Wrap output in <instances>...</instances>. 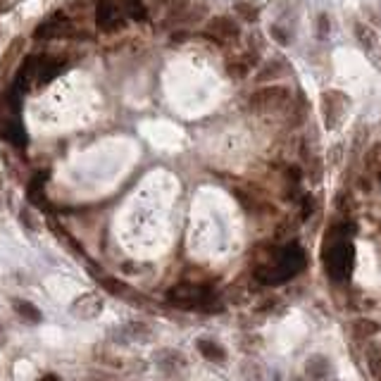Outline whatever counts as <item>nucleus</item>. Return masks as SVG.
<instances>
[{"instance_id":"obj_4","label":"nucleus","mask_w":381,"mask_h":381,"mask_svg":"<svg viewBox=\"0 0 381 381\" xmlns=\"http://www.w3.org/2000/svg\"><path fill=\"white\" fill-rule=\"evenodd\" d=\"M65 70V60L62 58H53V55H36V58H27L24 65L20 67V74H17L15 86L20 91L31 89V86H43L48 84L53 77Z\"/></svg>"},{"instance_id":"obj_19","label":"nucleus","mask_w":381,"mask_h":381,"mask_svg":"<svg viewBox=\"0 0 381 381\" xmlns=\"http://www.w3.org/2000/svg\"><path fill=\"white\" fill-rule=\"evenodd\" d=\"M29 201L34 205H41V208H46V196H43V174L41 177H34L29 184Z\"/></svg>"},{"instance_id":"obj_8","label":"nucleus","mask_w":381,"mask_h":381,"mask_svg":"<svg viewBox=\"0 0 381 381\" xmlns=\"http://www.w3.org/2000/svg\"><path fill=\"white\" fill-rule=\"evenodd\" d=\"M205 31H208L210 39H215L217 43H222V46H227V43L236 41L241 36V27H239V24L231 20V17H224V15L212 17Z\"/></svg>"},{"instance_id":"obj_17","label":"nucleus","mask_w":381,"mask_h":381,"mask_svg":"<svg viewBox=\"0 0 381 381\" xmlns=\"http://www.w3.org/2000/svg\"><path fill=\"white\" fill-rule=\"evenodd\" d=\"M234 10L241 20L246 22H255L260 17V5L258 3H248V0H236L234 3Z\"/></svg>"},{"instance_id":"obj_1","label":"nucleus","mask_w":381,"mask_h":381,"mask_svg":"<svg viewBox=\"0 0 381 381\" xmlns=\"http://www.w3.org/2000/svg\"><path fill=\"white\" fill-rule=\"evenodd\" d=\"M305 265V255L298 246H270L255 253L253 274L262 284H281V281L296 277Z\"/></svg>"},{"instance_id":"obj_3","label":"nucleus","mask_w":381,"mask_h":381,"mask_svg":"<svg viewBox=\"0 0 381 381\" xmlns=\"http://www.w3.org/2000/svg\"><path fill=\"white\" fill-rule=\"evenodd\" d=\"M22 91L17 86H10L0 93V139L12 143V146H24L27 134H24L20 110H22Z\"/></svg>"},{"instance_id":"obj_2","label":"nucleus","mask_w":381,"mask_h":381,"mask_svg":"<svg viewBox=\"0 0 381 381\" xmlns=\"http://www.w3.org/2000/svg\"><path fill=\"white\" fill-rule=\"evenodd\" d=\"M324 265L336 281L346 279L353 270V243L348 241L346 227H334L327 231V248H324Z\"/></svg>"},{"instance_id":"obj_22","label":"nucleus","mask_w":381,"mask_h":381,"mask_svg":"<svg viewBox=\"0 0 381 381\" xmlns=\"http://www.w3.org/2000/svg\"><path fill=\"white\" fill-rule=\"evenodd\" d=\"M377 331H379V327L370 320H362V322L355 324V334L358 336H370V334H377Z\"/></svg>"},{"instance_id":"obj_23","label":"nucleus","mask_w":381,"mask_h":381,"mask_svg":"<svg viewBox=\"0 0 381 381\" xmlns=\"http://www.w3.org/2000/svg\"><path fill=\"white\" fill-rule=\"evenodd\" d=\"M329 31H331L329 17H327V15H320V17H317V34H320V39H327Z\"/></svg>"},{"instance_id":"obj_6","label":"nucleus","mask_w":381,"mask_h":381,"mask_svg":"<svg viewBox=\"0 0 381 381\" xmlns=\"http://www.w3.org/2000/svg\"><path fill=\"white\" fill-rule=\"evenodd\" d=\"M291 101L293 96L286 86H265L251 96V110L262 112V115H274V112L289 108Z\"/></svg>"},{"instance_id":"obj_21","label":"nucleus","mask_w":381,"mask_h":381,"mask_svg":"<svg viewBox=\"0 0 381 381\" xmlns=\"http://www.w3.org/2000/svg\"><path fill=\"white\" fill-rule=\"evenodd\" d=\"M365 167L370 172H381V143L372 146L365 155Z\"/></svg>"},{"instance_id":"obj_13","label":"nucleus","mask_w":381,"mask_h":381,"mask_svg":"<svg viewBox=\"0 0 381 381\" xmlns=\"http://www.w3.org/2000/svg\"><path fill=\"white\" fill-rule=\"evenodd\" d=\"M198 351H201L203 358L210 360V362H224V360H227V351H224L220 343L212 341V339H198Z\"/></svg>"},{"instance_id":"obj_20","label":"nucleus","mask_w":381,"mask_h":381,"mask_svg":"<svg viewBox=\"0 0 381 381\" xmlns=\"http://www.w3.org/2000/svg\"><path fill=\"white\" fill-rule=\"evenodd\" d=\"M355 36L365 48H374V43H377V31L370 29L367 24H355Z\"/></svg>"},{"instance_id":"obj_16","label":"nucleus","mask_w":381,"mask_h":381,"mask_svg":"<svg viewBox=\"0 0 381 381\" xmlns=\"http://www.w3.org/2000/svg\"><path fill=\"white\" fill-rule=\"evenodd\" d=\"M286 110H289V124H291V127L303 124L305 117H308V103L303 101V96L298 98V101H291V105Z\"/></svg>"},{"instance_id":"obj_12","label":"nucleus","mask_w":381,"mask_h":381,"mask_svg":"<svg viewBox=\"0 0 381 381\" xmlns=\"http://www.w3.org/2000/svg\"><path fill=\"white\" fill-rule=\"evenodd\" d=\"M158 360H160V365L165 367V372L172 374V377H177V372L186 370V360L179 351H162Z\"/></svg>"},{"instance_id":"obj_15","label":"nucleus","mask_w":381,"mask_h":381,"mask_svg":"<svg viewBox=\"0 0 381 381\" xmlns=\"http://www.w3.org/2000/svg\"><path fill=\"white\" fill-rule=\"evenodd\" d=\"M329 362L327 358H322V355H312V358L308 360V365H305V372H308V377L310 379H315V381H324L329 377Z\"/></svg>"},{"instance_id":"obj_5","label":"nucleus","mask_w":381,"mask_h":381,"mask_svg":"<svg viewBox=\"0 0 381 381\" xmlns=\"http://www.w3.org/2000/svg\"><path fill=\"white\" fill-rule=\"evenodd\" d=\"M172 305H177L181 310H212V301H215V293L201 281H181L179 286L167 293Z\"/></svg>"},{"instance_id":"obj_11","label":"nucleus","mask_w":381,"mask_h":381,"mask_svg":"<svg viewBox=\"0 0 381 381\" xmlns=\"http://www.w3.org/2000/svg\"><path fill=\"white\" fill-rule=\"evenodd\" d=\"M255 65V55H241V58H231L227 62V74L234 81H241V79H246L248 74H251V67Z\"/></svg>"},{"instance_id":"obj_10","label":"nucleus","mask_w":381,"mask_h":381,"mask_svg":"<svg viewBox=\"0 0 381 381\" xmlns=\"http://www.w3.org/2000/svg\"><path fill=\"white\" fill-rule=\"evenodd\" d=\"M24 39H15L10 43V48L5 51V55L0 58V79H8L10 77V72H12V67L20 62V55L24 51Z\"/></svg>"},{"instance_id":"obj_7","label":"nucleus","mask_w":381,"mask_h":381,"mask_svg":"<svg viewBox=\"0 0 381 381\" xmlns=\"http://www.w3.org/2000/svg\"><path fill=\"white\" fill-rule=\"evenodd\" d=\"M348 110V96L341 91H327L322 96V115L327 129H336Z\"/></svg>"},{"instance_id":"obj_24","label":"nucleus","mask_w":381,"mask_h":381,"mask_svg":"<svg viewBox=\"0 0 381 381\" xmlns=\"http://www.w3.org/2000/svg\"><path fill=\"white\" fill-rule=\"evenodd\" d=\"M270 34H272V39H277V43H281V46H286V43H289V34H286V31L281 29L279 24H272Z\"/></svg>"},{"instance_id":"obj_18","label":"nucleus","mask_w":381,"mask_h":381,"mask_svg":"<svg viewBox=\"0 0 381 381\" xmlns=\"http://www.w3.org/2000/svg\"><path fill=\"white\" fill-rule=\"evenodd\" d=\"M12 308H15L17 315L24 317V320L31 322V324L41 322V310H39V308H34V305L27 303V301H12Z\"/></svg>"},{"instance_id":"obj_25","label":"nucleus","mask_w":381,"mask_h":381,"mask_svg":"<svg viewBox=\"0 0 381 381\" xmlns=\"http://www.w3.org/2000/svg\"><path fill=\"white\" fill-rule=\"evenodd\" d=\"M3 343H5V331L0 329V346H3Z\"/></svg>"},{"instance_id":"obj_9","label":"nucleus","mask_w":381,"mask_h":381,"mask_svg":"<svg viewBox=\"0 0 381 381\" xmlns=\"http://www.w3.org/2000/svg\"><path fill=\"white\" fill-rule=\"evenodd\" d=\"M103 312V298L98 293H84L72 303V315H77L79 320H93Z\"/></svg>"},{"instance_id":"obj_14","label":"nucleus","mask_w":381,"mask_h":381,"mask_svg":"<svg viewBox=\"0 0 381 381\" xmlns=\"http://www.w3.org/2000/svg\"><path fill=\"white\" fill-rule=\"evenodd\" d=\"M148 5H155V8L167 10V15H170V17H177V20H181V17H184V12L191 8V0H148Z\"/></svg>"}]
</instances>
